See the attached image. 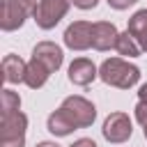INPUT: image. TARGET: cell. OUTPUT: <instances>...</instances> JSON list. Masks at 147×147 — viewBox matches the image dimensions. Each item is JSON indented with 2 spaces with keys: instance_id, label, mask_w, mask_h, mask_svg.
Here are the masks:
<instances>
[{
  "instance_id": "obj_1",
  "label": "cell",
  "mask_w": 147,
  "mask_h": 147,
  "mask_svg": "<svg viewBox=\"0 0 147 147\" xmlns=\"http://www.w3.org/2000/svg\"><path fill=\"white\" fill-rule=\"evenodd\" d=\"M94 117H96V108L92 101H87L85 96H67L62 106L48 115L46 126L53 136H69L76 129L92 126Z\"/></svg>"
},
{
  "instance_id": "obj_2",
  "label": "cell",
  "mask_w": 147,
  "mask_h": 147,
  "mask_svg": "<svg viewBox=\"0 0 147 147\" xmlns=\"http://www.w3.org/2000/svg\"><path fill=\"white\" fill-rule=\"evenodd\" d=\"M99 78L106 85L129 90L140 80V69L122 57H110V60H103V64L99 67Z\"/></svg>"
},
{
  "instance_id": "obj_3",
  "label": "cell",
  "mask_w": 147,
  "mask_h": 147,
  "mask_svg": "<svg viewBox=\"0 0 147 147\" xmlns=\"http://www.w3.org/2000/svg\"><path fill=\"white\" fill-rule=\"evenodd\" d=\"M28 131V117L16 110L0 117V147H23Z\"/></svg>"
},
{
  "instance_id": "obj_4",
  "label": "cell",
  "mask_w": 147,
  "mask_h": 147,
  "mask_svg": "<svg viewBox=\"0 0 147 147\" xmlns=\"http://www.w3.org/2000/svg\"><path fill=\"white\" fill-rule=\"evenodd\" d=\"M37 0H2V9H0V28L5 32L18 30L25 18L34 11Z\"/></svg>"
},
{
  "instance_id": "obj_5",
  "label": "cell",
  "mask_w": 147,
  "mask_h": 147,
  "mask_svg": "<svg viewBox=\"0 0 147 147\" xmlns=\"http://www.w3.org/2000/svg\"><path fill=\"white\" fill-rule=\"evenodd\" d=\"M69 5L71 0H39L32 11V18L41 30H51L64 18V14L69 11Z\"/></svg>"
},
{
  "instance_id": "obj_6",
  "label": "cell",
  "mask_w": 147,
  "mask_h": 147,
  "mask_svg": "<svg viewBox=\"0 0 147 147\" xmlns=\"http://www.w3.org/2000/svg\"><path fill=\"white\" fill-rule=\"evenodd\" d=\"M101 133H103V138H106L108 142L119 145V142H126V140L131 138L133 124H131V119H129L126 113H110V115L106 117V122H103Z\"/></svg>"
},
{
  "instance_id": "obj_7",
  "label": "cell",
  "mask_w": 147,
  "mask_h": 147,
  "mask_svg": "<svg viewBox=\"0 0 147 147\" xmlns=\"http://www.w3.org/2000/svg\"><path fill=\"white\" fill-rule=\"evenodd\" d=\"M92 30H94V23L74 21L64 30V46L71 48V51H87V48H92Z\"/></svg>"
},
{
  "instance_id": "obj_8",
  "label": "cell",
  "mask_w": 147,
  "mask_h": 147,
  "mask_svg": "<svg viewBox=\"0 0 147 147\" xmlns=\"http://www.w3.org/2000/svg\"><path fill=\"white\" fill-rule=\"evenodd\" d=\"M32 60H37L39 64H44L51 74H55L60 67H62V48L53 41H39L34 48H32Z\"/></svg>"
},
{
  "instance_id": "obj_9",
  "label": "cell",
  "mask_w": 147,
  "mask_h": 147,
  "mask_svg": "<svg viewBox=\"0 0 147 147\" xmlns=\"http://www.w3.org/2000/svg\"><path fill=\"white\" fill-rule=\"evenodd\" d=\"M117 37H119V32H117L115 23L96 21L94 30H92V48H96V51H110V48H115Z\"/></svg>"
},
{
  "instance_id": "obj_10",
  "label": "cell",
  "mask_w": 147,
  "mask_h": 147,
  "mask_svg": "<svg viewBox=\"0 0 147 147\" xmlns=\"http://www.w3.org/2000/svg\"><path fill=\"white\" fill-rule=\"evenodd\" d=\"M96 76H99V71H96L94 62L87 60V57H76V60L69 64V80H71L74 85L87 87Z\"/></svg>"
},
{
  "instance_id": "obj_11",
  "label": "cell",
  "mask_w": 147,
  "mask_h": 147,
  "mask_svg": "<svg viewBox=\"0 0 147 147\" xmlns=\"http://www.w3.org/2000/svg\"><path fill=\"white\" fill-rule=\"evenodd\" d=\"M0 69H2V78H5V83H11V85H14V83H25L28 64H25L18 55H14V53L5 55Z\"/></svg>"
},
{
  "instance_id": "obj_12",
  "label": "cell",
  "mask_w": 147,
  "mask_h": 147,
  "mask_svg": "<svg viewBox=\"0 0 147 147\" xmlns=\"http://www.w3.org/2000/svg\"><path fill=\"white\" fill-rule=\"evenodd\" d=\"M126 30L133 34V39L140 44L142 53H147V9H138L131 18H129V25Z\"/></svg>"
},
{
  "instance_id": "obj_13",
  "label": "cell",
  "mask_w": 147,
  "mask_h": 147,
  "mask_svg": "<svg viewBox=\"0 0 147 147\" xmlns=\"http://www.w3.org/2000/svg\"><path fill=\"white\" fill-rule=\"evenodd\" d=\"M48 76H51V71H48L44 64H39L37 60L30 57V62H28V74H25V85L32 87V90H39V87L48 80Z\"/></svg>"
},
{
  "instance_id": "obj_14",
  "label": "cell",
  "mask_w": 147,
  "mask_h": 147,
  "mask_svg": "<svg viewBox=\"0 0 147 147\" xmlns=\"http://www.w3.org/2000/svg\"><path fill=\"white\" fill-rule=\"evenodd\" d=\"M115 51H117L119 55H126V57H138V55L142 53L140 44L133 39V34H131L129 30H126V32H119L117 44H115Z\"/></svg>"
},
{
  "instance_id": "obj_15",
  "label": "cell",
  "mask_w": 147,
  "mask_h": 147,
  "mask_svg": "<svg viewBox=\"0 0 147 147\" xmlns=\"http://www.w3.org/2000/svg\"><path fill=\"white\" fill-rule=\"evenodd\" d=\"M0 110H2V115H9V113L21 110V96H18L14 90L5 87V90L0 92Z\"/></svg>"
},
{
  "instance_id": "obj_16",
  "label": "cell",
  "mask_w": 147,
  "mask_h": 147,
  "mask_svg": "<svg viewBox=\"0 0 147 147\" xmlns=\"http://www.w3.org/2000/svg\"><path fill=\"white\" fill-rule=\"evenodd\" d=\"M136 119L145 126L147 124V83L138 90V103H136Z\"/></svg>"
},
{
  "instance_id": "obj_17",
  "label": "cell",
  "mask_w": 147,
  "mask_h": 147,
  "mask_svg": "<svg viewBox=\"0 0 147 147\" xmlns=\"http://www.w3.org/2000/svg\"><path fill=\"white\" fill-rule=\"evenodd\" d=\"M138 0H108V5L113 7V9H126V7H131V5H136Z\"/></svg>"
},
{
  "instance_id": "obj_18",
  "label": "cell",
  "mask_w": 147,
  "mask_h": 147,
  "mask_svg": "<svg viewBox=\"0 0 147 147\" xmlns=\"http://www.w3.org/2000/svg\"><path fill=\"white\" fill-rule=\"evenodd\" d=\"M71 2H74L78 9H94L99 0H71Z\"/></svg>"
},
{
  "instance_id": "obj_19",
  "label": "cell",
  "mask_w": 147,
  "mask_h": 147,
  "mask_svg": "<svg viewBox=\"0 0 147 147\" xmlns=\"http://www.w3.org/2000/svg\"><path fill=\"white\" fill-rule=\"evenodd\" d=\"M69 147H96V142L90 140V138H80V140H76L74 145H69Z\"/></svg>"
},
{
  "instance_id": "obj_20",
  "label": "cell",
  "mask_w": 147,
  "mask_h": 147,
  "mask_svg": "<svg viewBox=\"0 0 147 147\" xmlns=\"http://www.w3.org/2000/svg\"><path fill=\"white\" fill-rule=\"evenodd\" d=\"M37 147H60L57 142H51V140H46V142H39Z\"/></svg>"
},
{
  "instance_id": "obj_21",
  "label": "cell",
  "mask_w": 147,
  "mask_h": 147,
  "mask_svg": "<svg viewBox=\"0 0 147 147\" xmlns=\"http://www.w3.org/2000/svg\"><path fill=\"white\" fill-rule=\"evenodd\" d=\"M142 131H145V138H147V124H145V126H142Z\"/></svg>"
}]
</instances>
